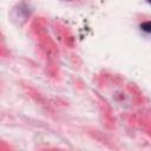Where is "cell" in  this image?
Segmentation results:
<instances>
[{
	"instance_id": "obj_1",
	"label": "cell",
	"mask_w": 151,
	"mask_h": 151,
	"mask_svg": "<svg viewBox=\"0 0 151 151\" xmlns=\"http://www.w3.org/2000/svg\"><path fill=\"white\" fill-rule=\"evenodd\" d=\"M139 28L145 33H151V20H146V21L140 22Z\"/></svg>"
}]
</instances>
